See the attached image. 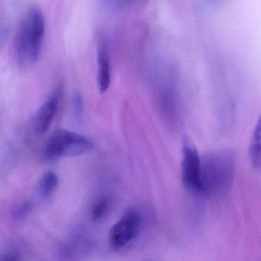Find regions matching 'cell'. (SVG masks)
Here are the masks:
<instances>
[{
	"mask_svg": "<svg viewBox=\"0 0 261 261\" xmlns=\"http://www.w3.org/2000/svg\"><path fill=\"white\" fill-rule=\"evenodd\" d=\"M45 33L44 13L37 5L27 9L21 18L13 42V57L19 69L29 71L40 56Z\"/></svg>",
	"mask_w": 261,
	"mask_h": 261,
	"instance_id": "6da1fadb",
	"label": "cell"
},
{
	"mask_svg": "<svg viewBox=\"0 0 261 261\" xmlns=\"http://www.w3.org/2000/svg\"><path fill=\"white\" fill-rule=\"evenodd\" d=\"M234 174V155L230 149L211 151L201 157L198 193L207 197L224 195L231 188Z\"/></svg>",
	"mask_w": 261,
	"mask_h": 261,
	"instance_id": "7a4b0ae2",
	"label": "cell"
},
{
	"mask_svg": "<svg viewBox=\"0 0 261 261\" xmlns=\"http://www.w3.org/2000/svg\"><path fill=\"white\" fill-rule=\"evenodd\" d=\"M94 145L87 137L66 129L55 131L47 140L44 157L48 161L62 157L77 156L89 152Z\"/></svg>",
	"mask_w": 261,
	"mask_h": 261,
	"instance_id": "3957f363",
	"label": "cell"
},
{
	"mask_svg": "<svg viewBox=\"0 0 261 261\" xmlns=\"http://www.w3.org/2000/svg\"><path fill=\"white\" fill-rule=\"evenodd\" d=\"M201 157L192 140L185 139L182 143L181 180L185 187L199 192L201 178Z\"/></svg>",
	"mask_w": 261,
	"mask_h": 261,
	"instance_id": "277c9868",
	"label": "cell"
},
{
	"mask_svg": "<svg viewBox=\"0 0 261 261\" xmlns=\"http://www.w3.org/2000/svg\"><path fill=\"white\" fill-rule=\"evenodd\" d=\"M140 215L134 210L125 212L120 219L111 227L109 244L114 250L126 247L138 233L140 227Z\"/></svg>",
	"mask_w": 261,
	"mask_h": 261,
	"instance_id": "5b68a950",
	"label": "cell"
},
{
	"mask_svg": "<svg viewBox=\"0 0 261 261\" xmlns=\"http://www.w3.org/2000/svg\"><path fill=\"white\" fill-rule=\"evenodd\" d=\"M59 90H55L38 110L33 120V127L38 134H45L51 127L59 108Z\"/></svg>",
	"mask_w": 261,
	"mask_h": 261,
	"instance_id": "8992f818",
	"label": "cell"
},
{
	"mask_svg": "<svg viewBox=\"0 0 261 261\" xmlns=\"http://www.w3.org/2000/svg\"><path fill=\"white\" fill-rule=\"evenodd\" d=\"M111 61L107 42L103 39L99 42L97 48V84L101 93H105L109 88L111 80Z\"/></svg>",
	"mask_w": 261,
	"mask_h": 261,
	"instance_id": "52a82bcc",
	"label": "cell"
},
{
	"mask_svg": "<svg viewBox=\"0 0 261 261\" xmlns=\"http://www.w3.org/2000/svg\"><path fill=\"white\" fill-rule=\"evenodd\" d=\"M249 157L252 166L261 170V114L250 139Z\"/></svg>",
	"mask_w": 261,
	"mask_h": 261,
	"instance_id": "ba28073f",
	"label": "cell"
},
{
	"mask_svg": "<svg viewBox=\"0 0 261 261\" xmlns=\"http://www.w3.org/2000/svg\"><path fill=\"white\" fill-rule=\"evenodd\" d=\"M59 185V178L53 171L43 174L39 184V191L41 196L48 198L54 193Z\"/></svg>",
	"mask_w": 261,
	"mask_h": 261,
	"instance_id": "9c48e42d",
	"label": "cell"
},
{
	"mask_svg": "<svg viewBox=\"0 0 261 261\" xmlns=\"http://www.w3.org/2000/svg\"><path fill=\"white\" fill-rule=\"evenodd\" d=\"M111 207V200L108 197L100 198L94 204L91 212V218L94 221H100L103 220L109 213Z\"/></svg>",
	"mask_w": 261,
	"mask_h": 261,
	"instance_id": "30bf717a",
	"label": "cell"
},
{
	"mask_svg": "<svg viewBox=\"0 0 261 261\" xmlns=\"http://www.w3.org/2000/svg\"><path fill=\"white\" fill-rule=\"evenodd\" d=\"M31 211V203L29 201H24L15 208L13 214V218L17 221H23L29 216Z\"/></svg>",
	"mask_w": 261,
	"mask_h": 261,
	"instance_id": "8fae6325",
	"label": "cell"
},
{
	"mask_svg": "<svg viewBox=\"0 0 261 261\" xmlns=\"http://www.w3.org/2000/svg\"><path fill=\"white\" fill-rule=\"evenodd\" d=\"M20 260V256L17 253L14 252H10L3 255L1 258V261H19Z\"/></svg>",
	"mask_w": 261,
	"mask_h": 261,
	"instance_id": "7c38bea8",
	"label": "cell"
}]
</instances>
